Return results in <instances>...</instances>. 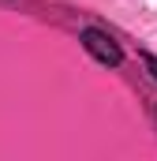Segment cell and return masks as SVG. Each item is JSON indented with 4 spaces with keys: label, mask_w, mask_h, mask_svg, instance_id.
Returning <instances> with one entry per match:
<instances>
[{
    "label": "cell",
    "mask_w": 157,
    "mask_h": 161,
    "mask_svg": "<svg viewBox=\"0 0 157 161\" xmlns=\"http://www.w3.org/2000/svg\"><path fill=\"white\" fill-rule=\"evenodd\" d=\"M78 41H82V49L97 60V64H105V68H120L123 64V49H120V41L109 34V30H101V26H82L78 30Z\"/></svg>",
    "instance_id": "6da1fadb"
},
{
    "label": "cell",
    "mask_w": 157,
    "mask_h": 161,
    "mask_svg": "<svg viewBox=\"0 0 157 161\" xmlns=\"http://www.w3.org/2000/svg\"><path fill=\"white\" fill-rule=\"evenodd\" d=\"M146 64H150V75L157 79V56H146Z\"/></svg>",
    "instance_id": "7a4b0ae2"
}]
</instances>
